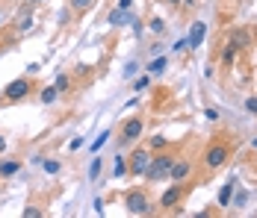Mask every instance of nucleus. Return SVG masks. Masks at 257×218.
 <instances>
[{
    "label": "nucleus",
    "instance_id": "f257e3e1",
    "mask_svg": "<svg viewBox=\"0 0 257 218\" xmlns=\"http://www.w3.org/2000/svg\"><path fill=\"white\" fill-rule=\"evenodd\" d=\"M228 159H231V145H228L225 139H213V142L204 147V156H201V162H204L207 171H219Z\"/></svg>",
    "mask_w": 257,
    "mask_h": 218
},
{
    "label": "nucleus",
    "instance_id": "f03ea898",
    "mask_svg": "<svg viewBox=\"0 0 257 218\" xmlns=\"http://www.w3.org/2000/svg\"><path fill=\"white\" fill-rule=\"evenodd\" d=\"M175 159H178L175 150H169V153L163 150V153L151 156V162H148V168H145V180H148V183H160V180H166L169 171H172V165H175Z\"/></svg>",
    "mask_w": 257,
    "mask_h": 218
},
{
    "label": "nucleus",
    "instance_id": "7ed1b4c3",
    "mask_svg": "<svg viewBox=\"0 0 257 218\" xmlns=\"http://www.w3.org/2000/svg\"><path fill=\"white\" fill-rule=\"evenodd\" d=\"M142 133H145V118H142V115H130V118H124V121H121V130H118L121 145H133Z\"/></svg>",
    "mask_w": 257,
    "mask_h": 218
},
{
    "label": "nucleus",
    "instance_id": "20e7f679",
    "mask_svg": "<svg viewBox=\"0 0 257 218\" xmlns=\"http://www.w3.org/2000/svg\"><path fill=\"white\" fill-rule=\"evenodd\" d=\"M124 206H127L130 215H148L151 212V200H148V194L142 189H130L124 194Z\"/></svg>",
    "mask_w": 257,
    "mask_h": 218
},
{
    "label": "nucleus",
    "instance_id": "39448f33",
    "mask_svg": "<svg viewBox=\"0 0 257 218\" xmlns=\"http://www.w3.org/2000/svg\"><path fill=\"white\" fill-rule=\"evenodd\" d=\"M30 89H33L30 77H18V80H12V83L3 89V103H18V100H24V97L30 95Z\"/></svg>",
    "mask_w": 257,
    "mask_h": 218
},
{
    "label": "nucleus",
    "instance_id": "423d86ee",
    "mask_svg": "<svg viewBox=\"0 0 257 218\" xmlns=\"http://www.w3.org/2000/svg\"><path fill=\"white\" fill-rule=\"evenodd\" d=\"M148 162H151V150L148 147H136L127 156V174L130 177H142L145 168H148Z\"/></svg>",
    "mask_w": 257,
    "mask_h": 218
},
{
    "label": "nucleus",
    "instance_id": "0eeeda50",
    "mask_svg": "<svg viewBox=\"0 0 257 218\" xmlns=\"http://www.w3.org/2000/svg\"><path fill=\"white\" fill-rule=\"evenodd\" d=\"M183 192H186L183 183H172L166 192L160 194V206H163V209H175V206L180 203V197H183Z\"/></svg>",
    "mask_w": 257,
    "mask_h": 218
},
{
    "label": "nucleus",
    "instance_id": "6e6552de",
    "mask_svg": "<svg viewBox=\"0 0 257 218\" xmlns=\"http://www.w3.org/2000/svg\"><path fill=\"white\" fill-rule=\"evenodd\" d=\"M189 174H192V162L183 159V156H178L175 165H172V171H169V180H172V183H183V180H189Z\"/></svg>",
    "mask_w": 257,
    "mask_h": 218
},
{
    "label": "nucleus",
    "instance_id": "1a4fd4ad",
    "mask_svg": "<svg viewBox=\"0 0 257 218\" xmlns=\"http://www.w3.org/2000/svg\"><path fill=\"white\" fill-rule=\"evenodd\" d=\"M204 36H207V24H204V21H192V27H189V36H186L189 50L201 48V45H204Z\"/></svg>",
    "mask_w": 257,
    "mask_h": 218
},
{
    "label": "nucleus",
    "instance_id": "9d476101",
    "mask_svg": "<svg viewBox=\"0 0 257 218\" xmlns=\"http://www.w3.org/2000/svg\"><path fill=\"white\" fill-rule=\"evenodd\" d=\"M231 45L236 50H245L248 45H251V33H248V30H236V33L231 36Z\"/></svg>",
    "mask_w": 257,
    "mask_h": 218
},
{
    "label": "nucleus",
    "instance_id": "9b49d317",
    "mask_svg": "<svg viewBox=\"0 0 257 218\" xmlns=\"http://www.w3.org/2000/svg\"><path fill=\"white\" fill-rule=\"evenodd\" d=\"M21 171V159H6V162H0V177H12V174H18Z\"/></svg>",
    "mask_w": 257,
    "mask_h": 218
},
{
    "label": "nucleus",
    "instance_id": "f8f14e48",
    "mask_svg": "<svg viewBox=\"0 0 257 218\" xmlns=\"http://www.w3.org/2000/svg\"><path fill=\"white\" fill-rule=\"evenodd\" d=\"M127 21H133V15H127V9H112L109 12V24H127Z\"/></svg>",
    "mask_w": 257,
    "mask_h": 218
},
{
    "label": "nucleus",
    "instance_id": "ddd939ff",
    "mask_svg": "<svg viewBox=\"0 0 257 218\" xmlns=\"http://www.w3.org/2000/svg\"><path fill=\"white\" fill-rule=\"evenodd\" d=\"M236 53H239V50H236L231 42H228V48L222 50V65H225V68H233V62H236Z\"/></svg>",
    "mask_w": 257,
    "mask_h": 218
},
{
    "label": "nucleus",
    "instance_id": "4468645a",
    "mask_svg": "<svg viewBox=\"0 0 257 218\" xmlns=\"http://www.w3.org/2000/svg\"><path fill=\"white\" fill-rule=\"evenodd\" d=\"M56 97H59V92H56V86H45V89L39 92V100H42L45 106H51V103L56 100Z\"/></svg>",
    "mask_w": 257,
    "mask_h": 218
},
{
    "label": "nucleus",
    "instance_id": "2eb2a0df",
    "mask_svg": "<svg viewBox=\"0 0 257 218\" xmlns=\"http://www.w3.org/2000/svg\"><path fill=\"white\" fill-rule=\"evenodd\" d=\"M231 197H233V183H225L222 192H219V206H231Z\"/></svg>",
    "mask_w": 257,
    "mask_h": 218
},
{
    "label": "nucleus",
    "instance_id": "dca6fc26",
    "mask_svg": "<svg viewBox=\"0 0 257 218\" xmlns=\"http://www.w3.org/2000/svg\"><path fill=\"white\" fill-rule=\"evenodd\" d=\"M148 147H151V150H166V147H169V139H166L163 133H157V136H151Z\"/></svg>",
    "mask_w": 257,
    "mask_h": 218
},
{
    "label": "nucleus",
    "instance_id": "f3484780",
    "mask_svg": "<svg viewBox=\"0 0 257 218\" xmlns=\"http://www.w3.org/2000/svg\"><path fill=\"white\" fill-rule=\"evenodd\" d=\"M166 65H169V59H166V56H157L154 62L148 65V74H163L166 71Z\"/></svg>",
    "mask_w": 257,
    "mask_h": 218
},
{
    "label": "nucleus",
    "instance_id": "a211bd4d",
    "mask_svg": "<svg viewBox=\"0 0 257 218\" xmlns=\"http://www.w3.org/2000/svg\"><path fill=\"white\" fill-rule=\"evenodd\" d=\"M148 30H151L154 36H163V33H166V21H163V18H151V21H148Z\"/></svg>",
    "mask_w": 257,
    "mask_h": 218
},
{
    "label": "nucleus",
    "instance_id": "6ab92c4d",
    "mask_svg": "<svg viewBox=\"0 0 257 218\" xmlns=\"http://www.w3.org/2000/svg\"><path fill=\"white\" fill-rule=\"evenodd\" d=\"M53 86H56V92H71V89H68V86H71V77H68V74H59Z\"/></svg>",
    "mask_w": 257,
    "mask_h": 218
},
{
    "label": "nucleus",
    "instance_id": "aec40b11",
    "mask_svg": "<svg viewBox=\"0 0 257 218\" xmlns=\"http://www.w3.org/2000/svg\"><path fill=\"white\" fill-rule=\"evenodd\" d=\"M109 136H112V133H109V130H106V133H101V136H98V139H95V142H92V153H98V150H101V147L106 145V142H109Z\"/></svg>",
    "mask_w": 257,
    "mask_h": 218
},
{
    "label": "nucleus",
    "instance_id": "412c9836",
    "mask_svg": "<svg viewBox=\"0 0 257 218\" xmlns=\"http://www.w3.org/2000/svg\"><path fill=\"white\" fill-rule=\"evenodd\" d=\"M115 177H124V174H127V159H124V156H115Z\"/></svg>",
    "mask_w": 257,
    "mask_h": 218
},
{
    "label": "nucleus",
    "instance_id": "4be33fe9",
    "mask_svg": "<svg viewBox=\"0 0 257 218\" xmlns=\"http://www.w3.org/2000/svg\"><path fill=\"white\" fill-rule=\"evenodd\" d=\"M151 86V77L148 74H142L139 80H133V92H142V89H148Z\"/></svg>",
    "mask_w": 257,
    "mask_h": 218
},
{
    "label": "nucleus",
    "instance_id": "5701e85b",
    "mask_svg": "<svg viewBox=\"0 0 257 218\" xmlns=\"http://www.w3.org/2000/svg\"><path fill=\"white\" fill-rule=\"evenodd\" d=\"M101 168H103V162L95 156V159H92V165H89V177H92V180H98V177H101Z\"/></svg>",
    "mask_w": 257,
    "mask_h": 218
},
{
    "label": "nucleus",
    "instance_id": "b1692460",
    "mask_svg": "<svg viewBox=\"0 0 257 218\" xmlns=\"http://www.w3.org/2000/svg\"><path fill=\"white\" fill-rule=\"evenodd\" d=\"M59 171H62V162L59 159H48L45 162V174H59Z\"/></svg>",
    "mask_w": 257,
    "mask_h": 218
},
{
    "label": "nucleus",
    "instance_id": "393cba45",
    "mask_svg": "<svg viewBox=\"0 0 257 218\" xmlns=\"http://www.w3.org/2000/svg\"><path fill=\"white\" fill-rule=\"evenodd\" d=\"M245 112H248V115H254V118H257V95L245 97Z\"/></svg>",
    "mask_w": 257,
    "mask_h": 218
},
{
    "label": "nucleus",
    "instance_id": "a878e982",
    "mask_svg": "<svg viewBox=\"0 0 257 218\" xmlns=\"http://www.w3.org/2000/svg\"><path fill=\"white\" fill-rule=\"evenodd\" d=\"M92 3H95V0H71V9H74V12H86Z\"/></svg>",
    "mask_w": 257,
    "mask_h": 218
},
{
    "label": "nucleus",
    "instance_id": "bb28decb",
    "mask_svg": "<svg viewBox=\"0 0 257 218\" xmlns=\"http://www.w3.org/2000/svg\"><path fill=\"white\" fill-rule=\"evenodd\" d=\"M204 115L210 118V121H219V118H222V112H219L216 106H207V109H204Z\"/></svg>",
    "mask_w": 257,
    "mask_h": 218
},
{
    "label": "nucleus",
    "instance_id": "cd10ccee",
    "mask_svg": "<svg viewBox=\"0 0 257 218\" xmlns=\"http://www.w3.org/2000/svg\"><path fill=\"white\" fill-rule=\"evenodd\" d=\"M24 218H42V209H36V206H24Z\"/></svg>",
    "mask_w": 257,
    "mask_h": 218
},
{
    "label": "nucleus",
    "instance_id": "c85d7f7f",
    "mask_svg": "<svg viewBox=\"0 0 257 218\" xmlns=\"http://www.w3.org/2000/svg\"><path fill=\"white\" fill-rule=\"evenodd\" d=\"M30 27H33V18H30V15H24V18L18 21V30H30Z\"/></svg>",
    "mask_w": 257,
    "mask_h": 218
},
{
    "label": "nucleus",
    "instance_id": "c756f323",
    "mask_svg": "<svg viewBox=\"0 0 257 218\" xmlns=\"http://www.w3.org/2000/svg\"><path fill=\"white\" fill-rule=\"evenodd\" d=\"M83 142H86V139H71V145H68V150H80V147H83Z\"/></svg>",
    "mask_w": 257,
    "mask_h": 218
},
{
    "label": "nucleus",
    "instance_id": "7c9ffc66",
    "mask_svg": "<svg viewBox=\"0 0 257 218\" xmlns=\"http://www.w3.org/2000/svg\"><path fill=\"white\" fill-rule=\"evenodd\" d=\"M133 6V0H118V9H130Z\"/></svg>",
    "mask_w": 257,
    "mask_h": 218
},
{
    "label": "nucleus",
    "instance_id": "2f4dec72",
    "mask_svg": "<svg viewBox=\"0 0 257 218\" xmlns=\"http://www.w3.org/2000/svg\"><path fill=\"white\" fill-rule=\"evenodd\" d=\"M3 150H6V139H3V136H0V153H3Z\"/></svg>",
    "mask_w": 257,
    "mask_h": 218
},
{
    "label": "nucleus",
    "instance_id": "473e14b6",
    "mask_svg": "<svg viewBox=\"0 0 257 218\" xmlns=\"http://www.w3.org/2000/svg\"><path fill=\"white\" fill-rule=\"evenodd\" d=\"M166 3H169V6H180V0H166Z\"/></svg>",
    "mask_w": 257,
    "mask_h": 218
},
{
    "label": "nucleus",
    "instance_id": "72a5a7b5",
    "mask_svg": "<svg viewBox=\"0 0 257 218\" xmlns=\"http://www.w3.org/2000/svg\"><path fill=\"white\" fill-rule=\"evenodd\" d=\"M251 147H254V150H257V139H254V142H251Z\"/></svg>",
    "mask_w": 257,
    "mask_h": 218
},
{
    "label": "nucleus",
    "instance_id": "f704fd0d",
    "mask_svg": "<svg viewBox=\"0 0 257 218\" xmlns=\"http://www.w3.org/2000/svg\"><path fill=\"white\" fill-rule=\"evenodd\" d=\"M33 3H42V0H33Z\"/></svg>",
    "mask_w": 257,
    "mask_h": 218
}]
</instances>
